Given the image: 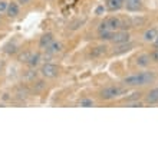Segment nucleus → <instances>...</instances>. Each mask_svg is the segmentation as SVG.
Segmentation results:
<instances>
[{
	"mask_svg": "<svg viewBox=\"0 0 158 158\" xmlns=\"http://www.w3.org/2000/svg\"><path fill=\"white\" fill-rule=\"evenodd\" d=\"M155 81V73L152 71H144L138 72V73H132V75L124 78L122 82L127 86H145L148 83H152Z\"/></svg>",
	"mask_w": 158,
	"mask_h": 158,
	"instance_id": "f257e3e1",
	"label": "nucleus"
},
{
	"mask_svg": "<svg viewBox=\"0 0 158 158\" xmlns=\"http://www.w3.org/2000/svg\"><path fill=\"white\" fill-rule=\"evenodd\" d=\"M122 94H124L122 88L117 86V85H111V86L104 88L99 92V98L102 101H114V99H117V98H119Z\"/></svg>",
	"mask_w": 158,
	"mask_h": 158,
	"instance_id": "f03ea898",
	"label": "nucleus"
},
{
	"mask_svg": "<svg viewBox=\"0 0 158 158\" xmlns=\"http://www.w3.org/2000/svg\"><path fill=\"white\" fill-rule=\"evenodd\" d=\"M40 75L46 79L56 78V76L59 75V66L55 65V63H50V62L43 63L40 66Z\"/></svg>",
	"mask_w": 158,
	"mask_h": 158,
	"instance_id": "7ed1b4c3",
	"label": "nucleus"
},
{
	"mask_svg": "<svg viewBox=\"0 0 158 158\" xmlns=\"http://www.w3.org/2000/svg\"><path fill=\"white\" fill-rule=\"evenodd\" d=\"M111 42H112L114 45H125V43L131 42V35H129L128 30H124V29L115 30L112 33Z\"/></svg>",
	"mask_w": 158,
	"mask_h": 158,
	"instance_id": "20e7f679",
	"label": "nucleus"
},
{
	"mask_svg": "<svg viewBox=\"0 0 158 158\" xmlns=\"http://www.w3.org/2000/svg\"><path fill=\"white\" fill-rule=\"evenodd\" d=\"M124 9L129 13L141 12L142 10V0H125Z\"/></svg>",
	"mask_w": 158,
	"mask_h": 158,
	"instance_id": "39448f33",
	"label": "nucleus"
},
{
	"mask_svg": "<svg viewBox=\"0 0 158 158\" xmlns=\"http://www.w3.org/2000/svg\"><path fill=\"white\" fill-rule=\"evenodd\" d=\"M125 0H105V7L108 12H118L121 9H124Z\"/></svg>",
	"mask_w": 158,
	"mask_h": 158,
	"instance_id": "423d86ee",
	"label": "nucleus"
},
{
	"mask_svg": "<svg viewBox=\"0 0 158 158\" xmlns=\"http://www.w3.org/2000/svg\"><path fill=\"white\" fill-rule=\"evenodd\" d=\"M106 53H108L106 45H98V46H94L91 49L89 56H91V58H104Z\"/></svg>",
	"mask_w": 158,
	"mask_h": 158,
	"instance_id": "0eeeda50",
	"label": "nucleus"
},
{
	"mask_svg": "<svg viewBox=\"0 0 158 158\" xmlns=\"http://www.w3.org/2000/svg\"><path fill=\"white\" fill-rule=\"evenodd\" d=\"M63 50V45L60 43V42H56V40H53L52 43H50L48 48L45 49V52L49 56H55V55H58V53H60Z\"/></svg>",
	"mask_w": 158,
	"mask_h": 158,
	"instance_id": "6e6552de",
	"label": "nucleus"
},
{
	"mask_svg": "<svg viewBox=\"0 0 158 158\" xmlns=\"http://www.w3.org/2000/svg\"><path fill=\"white\" fill-rule=\"evenodd\" d=\"M105 22H106L109 30H112V32L122 29V19H119V17H117V16L108 17V19H105Z\"/></svg>",
	"mask_w": 158,
	"mask_h": 158,
	"instance_id": "1a4fd4ad",
	"label": "nucleus"
},
{
	"mask_svg": "<svg viewBox=\"0 0 158 158\" xmlns=\"http://www.w3.org/2000/svg\"><path fill=\"white\" fill-rule=\"evenodd\" d=\"M19 13H20V4L17 3V2H9L6 15H7L10 19H13V17L19 16Z\"/></svg>",
	"mask_w": 158,
	"mask_h": 158,
	"instance_id": "9d476101",
	"label": "nucleus"
},
{
	"mask_svg": "<svg viewBox=\"0 0 158 158\" xmlns=\"http://www.w3.org/2000/svg\"><path fill=\"white\" fill-rule=\"evenodd\" d=\"M157 35H158L157 27H151V29L145 30V33H144L142 39H144V42H147V43H152V42L155 40V38H157Z\"/></svg>",
	"mask_w": 158,
	"mask_h": 158,
	"instance_id": "9b49d317",
	"label": "nucleus"
},
{
	"mask_svg": "<svg viewBox=\"0 0 158 158\" xmlns=\"http://www.w3.org/2000/svg\"><path fill=\"white\" fill-rule=\"evenodd\" d=\"M53 40H55V39H53V35H52V33H45L40 38V40H39V48H40L42 50H45L46 48H48V46H49Z\"/></svg>",
	"mask_w": 158,
	"mask_h": 158,
	"instance_id": "f8f14e48",
	"label": "nucleus"
},
{
	"mask_svg": "<svg viewBox=\"0 0 158 158\" xmlns=\"http://www.w3.org/2000/svg\"><path fill=\"white\" fill-rule=\"evenodd\" d=\"M150 63H151V58H150V53H142L139 55L137 58V65L139 68H147V66H150Z\"/></svg>",
	"mask_w": 158,
	"mask_h": 158,
	"instance_id": "ddd939ff",
	"label": "nucleus"
},
{
	"mask_svg": "<svg viewBox=\"0 0 158 158\" xmlns=\"http://www.w3.org/2000/svg\"><path fill=\"white\" fill-rule=\"evenodd\" d=\"M145 102L147 104H157L158 102V88L151 89L145 96Z\"/></svg>",
	"mask_w": 158,
	"mask_h": 158,
	"instance_id": "4468645a",
	"label": "nucleus"
},
{
	"mask_svg": "<svg viewBox=\"0 0 158 158\" xmlns=\"http://www.w3.org/2000/svg\"><path fill=\"white\" fill-rule=\"evenodd\" d=\"M40 60H42V56H40V53H32L30 55V58H29V60H27V65H29L30 68H36L40 63Z\"/></svg>",
	"mask_w": 158,
	"mask_h": 158,
	"instance_id": "2eb2a0df",
	"label": "nucleus"
},
{
	"mask_svg": "<svg viewBox=\"0 0 158 158\" xmlns=\"http://www.w3.org/2000/svg\"><path fill=\"white\" fill-rule=\"evenodd\" d=\"M79 106H82V108H92L94 105H95V101L91 99V98H82V99L78 102Z\"/></svg>",
	"mask_w": 158,
	"mask_h": 158,
	"instance_id": "dca6fc26",
	"label": "nucleus"
},
{
	"mask_svg": "<svg viewBox=\"0 0 158 158\" xmlns=\"http://www.w3.org/2000/svg\"><path fill=\"white\" fill-rule=\"evenodd\" d=\"M30 55H32V52H23V53L19 55V62L22 63H27V60H29Z\"/></svg>",
	"mask_w": 158,
	"mask_h": 158,
	"instance_id": "f3484780",
	"label": "nucleus"
},
{
	"mask_svg": "<svg viewBox=\"0 0 158 158\" xmlns=\"http://www.w3.org/2000/svg\"><path fill=\"white\" fill-rule=\"evenodd\" d=\"M105 12H106V7H105V4H99V6L95 9V15H96V16H102Z\"/></svg>",
	"mask_w": 158,
	"mask_h": 158,
	"instance_id": "a211bd4d",
	"label": "nucleus"
},
{
	"mask_svg": "<svg viewBox=\"0 0 158 158\" xmlns=\"http://www.w3.org/2000/svg\"><path fill=\"white\" fill-rule=\"evenodd\" d=\"M7 4L9 2H6V0H0V15H6V10H7Z\"/></svg>",
	"mask_w": 158,
	"mask_h": 158,
	"instance_id": "6ab92c4d",
	"label": "nucleus"
},
{
	"mask_svg": "<svg viewBox=\"0 0 158 158\" xmlns=\"http://www.w3.org/2000/svg\"><path fill=\"white\" fill-rule=\"evenodd\" d=\"M150 58H151V62H157L158 63V48H155V49L151 52Z\"/></svg>",
	"mask_w": 158,
	"mask_h": 158,
	"instance_id": "aec40b11",
	"label": "nucleus"
},
{
	"mask_svg": "<svg viewBox=\"0 0 158 158\" xmlns=\"http://www.w3.org/2000/svg\"><path fill=\"white\" fill-rule=\"evenodd\" d=\"M32 0H17V3L19 4H29Z\"/></svg>",
	"mask_w": 158,
	"mask_h": 158,
	"instance_id": "412c9836",
	"label": "nucleus"
},
{
	"mask_svg": "<svg viewBox=\"0 0 158 158\" xmlns=\"http://www.w3.org/2000/svg\"><path fill=\"white\" fill-rule=\"evenodd\" d=\"M152 43H154V46H155V48H158V35H157V38H155V40L152 42Z\"/></svg>",
	"mask_w": 158,
	"mask_h": 158,
	"instance_id": "4be33fe9",
	"label": "nucleus"
}]
</instances>
